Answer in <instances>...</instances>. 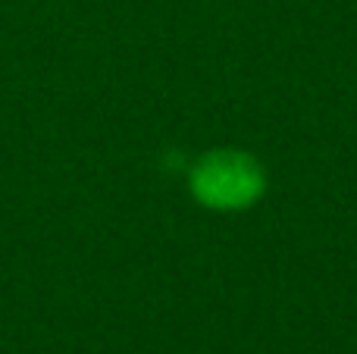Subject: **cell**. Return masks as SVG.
<instances>
[{
	"label": "cell",
	"mask_w": 357,
	"mask_h": 354,
	"mask_svg": "<svg viewBox=\"0 0 357 354\" xmlns=\"http://www.w3.org/2000/svg\"><path fill=\"white\" fill-rule=\"evenodd\" d=\"M191 194L213 210H241L264 194V167L245 151H210L191 169Z\"/></svg>",
	"instance_id": "6da1fadb"
}]
</instances>
